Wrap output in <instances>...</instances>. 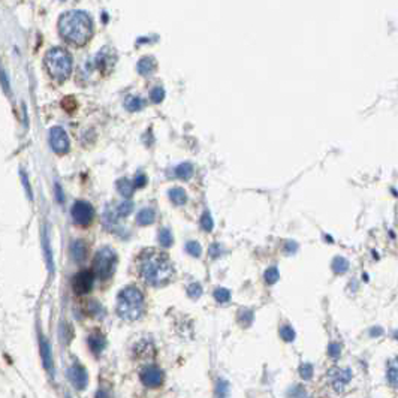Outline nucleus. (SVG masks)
<instances>
[{
  "mask_svg": "<svg viewBox=\"0 0 398 398\" xmlns=\"http://www.w3.org/2000/svg\"><path fill=\"white\" fill-rule=\"evenodd\" d=\"M138 269L141 277L151 286H163L166 285L172 275H174V266L171 264L169 258L165 253H160L156 250H145L139 261Z\"/></svg>",
  "mask_w": 398,
  "mask_h": 398,
  "instance_id": "1",
  "label": "nucleus"
},
{
  "mask_svg": "<svg viewBox=\"0 0 398 398\" xmlns=\"http://www.w3.org/2000/svg\"><path fill=\"white\" fill-rule=\"evenodd\" d=\"M58 30L63 39L77 47L87 44L93 35V23L87 12L74 9L65 12L58 20Z\"/></svg>",
  "mask_w": 398,
  "mask_h": 398,
  "instance_id": "2",
  "label": "nucleus"
},
{
  "mask_svg": "<svg viewBox=\"0 0 398 398\" xmlns=\"http://www.w3.org/2000/svg\"><path fill=\"white\" fill-rule=\"evenodd\" d=\"M144 310V296L142 292L135 288L128 286L117 296V315L123 320L132 322L142 315Z\"/></svg>",
  "mask_w": 398,
  "mask_h": 398,
  "instance_id": "3",
  "label": "nucleus"
},
{
  "mask_svg": "<svg viewBox=\"0 0 398 398\" xmlns=\"http://www.w3.org/2000/svg\"><path fill=\"white\" fill-rule=\"evenodd\" d=\"M45 65L54 80L65 81L72 72V57L63 48H53L45 54Z\"/></svg>",
  "mask_w": 398,
  "mask_h": 398,
  "instance_id": "4",
  "label": "nucleus"
},
{
  "mask_svg": "<svg viewBox=\"0 0 398 398\" xmlns=\"http://www.w3.org/2000/svg\"><path fill=\"white\" fill-rule=\"evenodd\" d=\"M115 265H117V255L109 247H104L95 256L93 272L101 280H105L108 277H111V274L115 269Z\"/></svg>",
  "mask_w": 398,
  "mask_h": 398,
  "instance_id": "5",
  "label": "nucleus"
},
{
  "mask_svg": "<svg viewBox=\"0 0 398 398\" xmlns=\"http://www.w3.org/2000/svg\"><path fill=\"white\" fill-rule=\"evenodd\" d=\"M95 217V210L93 207L85 202V201H77L72 207V219L75 223H78L81 226H87L91 223Z\"/></svg>",
  "mask_w": 398,
  "mask_h": 398,
  "instance_id": "6",
  "label": "nucleus"
},
{
  "mask_svg": "<svg viewBox=\"0 0 398 398\" xmlns=\"http://www.w3.org/2000/svg\"><path fill=\"white\" fill-rule=\"evenodd\" d=\"M93 282H95V272L90 271V269H84L74 277L72 288L78 295H84V293H88L91 291Z\"/></svg>",
  "mask_w": 398,
  "mask_h": 398,
  "instance_id": "7",
  "label": "nucleus"
},
{
  "mask_svg": "<svg viewBox=\"0 0 398 398\" xmlns=\"http://www.w3.org/2000/svg\"><path fill=\"white\" fill-rule=\"evenodd\" d=\"M50 144H51V148L58 155L69 151V139L62 128H53L50 131Z\"/></svg>",
  "mask_w": 398,
  "mask_h": 398,
  "instance_id": "8",
  "label": "nucleus"
},
{
  "mask_svg": "<svg viewBox=\"0 0 398 398\" xmlns=\"http://www.w3.org/2000/svg\"><path fill=\"white\" fill-rule=\"evenodd\" d=\"M141 382L148 388H158L163 383V372L155 365L145 367L141 373Z\"/></svg>",
  "mask_w": 398,
  "mask_h": 398,
  "instance_id": "9",
  "label": "nucleus"
},
{
  "mask_svg": "<svg viewBox=\"0 0 398 398\" xmlns=\"http://www.w3.org/2000/svg\"><path fill=\"white\" fill-rule=\"evenodd\" d=\"M68 377L71 380V383L77 388V389H84L88 383V376L84 367H81L80 364H74L69 370H68Z\"/></svg>",
  "mask_w": 398,
  "mask_h": 398,
  "instance_id": "10",
  "label": "nucleus"
},
{
  "mask_svg": "<svg viewBox=\"0 0 398 398\" xmlns=\"http://www.w3.org/2000/svg\"><path fill=\"white\" fill-rule=\"evenodd\" d=\"M329 379H331V383H332V386H334L337 391H342L346 385L350 382V379H352V374H350V370L331 369V370H329Z\"/></svg>",
  "mask_w": 398,
  "mask_h": 398,
  "instance_id": "11",
  "label": "nucleus"
},
{
  "mask_svg": "<svg viewBox=\"0 0 398 398\" xmlns=\"http://www.w3.org/2000/svg\"><path fill=\"white\" fill-rule=\"evenodd\" d=\"M95 63H96V66H98L99 69L108 71V69H111V68L114 66V63H115V54L112 53L109 48H104L101 53L96 55Z\"/></svg>",
  "mask_w": 398,
  "mask_h": 398,
  "instance_id": "12",
  "label": "nucleus"
},
{
  "mask_svg": "<svg viewBox=\"0 0 398 398\" xmlns=\"http://www.w3.org/2000/svg\"><path fill=\"white\" fill-rule=\"evenodd\" d=\"M105 337H104L101 332H93V334L88 337V346H90V349H91V352H93L95 355H101V353L104 352V349H105Z\"/></svg>",
  "mask_w": 398,
  "mask_h": 398,
  "instance_id": "13",
  "label": "nucleus"
},
{
  "mask_svg": "<svg viewBox=\"0 0 398 398\" xmlns=\"http://www.w3.org/2000/svg\"><path fill=\"white\" fill-rule=\"evenodd\" d=\"M41 355H42L44 365H45L47 372L50 373L51 376H54V364L53 356H51V350H50V345H48V342H45L44 339H41Z\"/></svg>",
  "mask_w": 398,
  "mask_h": 398,
  "instance_id": "14",
  "label": "nucleus"
},
{
  "mask_svg": "<svg viewBox=\"0 0 398 398\" xmlns=\"http://www.w3.org/2000/svg\"><path fill=\"white\" fill-rule=\"evenodd\" d=\"M155 68H156V63H155V58H153V57H142V58L138 62V65H136L138 72H139L141 75H144V77H148V75L155 71Z\"/></svg>",
  "mask_w": 398,
  "mask_h": 398,
  "instance_id": "15",
  "label": "nucleus"
},
{
  "mask_svg": "<svg viewBox=\"0 0 398 398\" xmlns=\"http://www.w3.org/2000/svg\"><path fill=\"white\" fill-rule=\"evenodd\" d=\"M155 219H156V212H155V210H151V208H142L141 211L138 212V216H136V222H138L139 225H142V226L151 225V223L155 222Z\"/></svg>",
  "mask_w": 398,
  "mask_h": 398,
  "instance_id": "16",
  "label": "nucleus"
},
{
  "mask_svg": "<svg viewBox=\"0 0 398 398\" xmlns=\"http://www.w3.org/2000/svg\"><path fill=\"white\" fill-rule=\"evenodd\" d=\"M168 196H169V199H171L174 204H177V205H183L187 201L186 192H185V189H181V187H174V189H171V190L168 192Z\"/></svg>",
  "mask_w": 398,
  "mask_h": 398,
  "instance_id": "17",
  "label": "nucleus"
},
{
  "mask_svg": "<svg viewBox=\"0 0 398 398\" xmlns=\"http://www.w3.org/2000/svg\"><path fill=\"white\" fill-rule=\"evenodd\" d=\"M388 380L391 385L398 386V356L388 362Z\"/></svg>",
  "mask_w": 398,
  "mask_h": 398,
  "instance_id": "18",
  "label": "nucleus"
},
{
  "mask_svg": "<svg viewBox=\"0 0 398 398\" xmlns=\"http://www.w3.org/2000/svg\"><path fill=\"white\" fill-rule=\"evenodd\" d=\"M117 189H118V192H120L125 198H129V196H132L135 183H133V180L131 181L129 178H121V180L117 183Z\"/></svg>",
  "mask_w": 398,
  "mask_h": 398,
  "instance_id": "19",
  "label": "nucleus"
},
{
  "mask_svg": "<svg viewBox=\"0 0 398 398\" xmlns=\"http://www.w3.org/2000/svg\"><path fill=\"white\" fill-rule=\"evenodd\" d=\"M125 106L129 111H139V109H142L145 106V101L142 98H139V96H129L125 101Z\"/></svg>",
  "mask_w": 398,
  "mask_h": 398,
  "instance_id": "20",
  "label": "nucleus"
},
{
  "mask_svg": "<svg viewBox=\"0 0 398 398\" xmlns=\"http://www.w3.org/2000/svg\"><path fill=\"white\" fill-rule=\"evenodd\" d=\"M71 253H72V258L77 262H81L85 256V246L81 241H74L72 247H71Z\"/></svg>",
  "mask_w": 398,
  "mask_h": 398,
  "instance_id": "21",
  "label": "nucleus"
},
{
  "mask_svg": "<svg viewBox=\"0 0 398 398\" xmlns=\"http://www.w3.org/2000/svg\"><path fill=\"white\" fill-rule=\"evenodd\" d=\"M193 174V166L190 163H181L175 168V175L181 180H189Z\"/></svg>",
  "mask_w": 398,
  "mask_h": 398,
  "instance_id": "22",
  "label": "nucleus"
},
{
  "mask_svg": "<svg viewBox=\"0 0 398 398\" xmlns=\"http://www.w3.org/2000/svg\"><path fill=\"white\" fill-rule=\"evenodd\" d=\"M332 269H334V272H337V274H343V272H346V271L349 269V262L346 261L345 258L339 256V258H335V259L332 261Z\"/></svg>",
  "mask_w": 398,
  "mask_h": 398,
  "instance_id": "23",
  "label": "nucleus"
},
{
  "mask_svg": "<svg viewBox=\"0 0 398 398\" xmlns=\"http://www.w3.org/2000/svg\"><path fill=\"white\" fill-rule=\"evenodd\" d=\"M159 242L163 246V247H169L172 242H174V238H172V234L169 229L163 228L159 231Z\"/></svg>",
  "mask_w": 398,
  "mask_h": 398,
  "instance_id": "24",
  "label": "nucleus"
},
{
  "mask_svg": "<svg viewBox=\"0 0 398 398\" xmlns=\"http://www.w3.org/2000/svg\"><path fill=\"white\" fill-rule=\"evenodd\" d=\"M264 277H265V282L268 285H274L279 280V269L275 266L268 268L265 271V274H264Z\"/></svg>",
  "mask_w": 398,
  "mask_h": 398,
  "instance_id": "25",
  "label": "nucleus"
},
{
  "mask_svg": "<svg viewBox=\"0 0 398 398\" xmlns=\"http://www.w3.org/2000/svg\"><path fill=\"white\" fill-rule=\"evenodd\" d=\"M214 298L219 302H228L231 299V292L228 289H225V288H217L214 291Z\"/></svg>",
  "mask_w": 398,
  "mask_h": 398,
  "instance_id": "26",
  "label": "nucleus"
},
{
  "mask_svg": "<svg viewBox=\"0 0 398 398\" xmlns=\"http://www.w3.org/2000/svg\"><path fill=\"white\" fill-rule=\"evenodd\" d=\"M133 210V204L132 202H129V201H126V202H121L118 207H117V216H120V217H126V216H129Z\"/></svg>",
  "mask_w": 398,
  "mask_h": 398,
  "instance_id": "27",
  "label": "nucleus"
},
{
  "mask_svg": "<svg viewBox=\"0 0 398 398\" xmlns=\"http://www.w3.org/2000/svg\"><path fill=\"white\" fill-rule=\"evenodd\" d=\"M212 226H214V222H212L211 216H210V212L205 211L201 217V228L208 232V231H211Z\"/></svg>",
  "mask_w": 398,
  "mask_h": 398,
  "instance_id": "28",
  "label": "nucleus"
},
{
  "mask_svg": "<svg viewBox=\"0 0 398 398\" xmlns=\"http://www.w3.org/2000/svg\"><path fill=\"white\" fill-rule=\"evenodd\" d=\"M186 250L189 255H192V256H195V258H198V256L201 255V246H199V242H196V241H189L186 244Z\"/></svg>",
  "mask_w": 398,
  "mask_h": 398,
  "instance_id": "29",
  "label": "nucleus"
},
{
  "mask_svg": "<svg viewBox=\"0 0 398 398\" xmlns=\"http://www.w3.org/2000/svg\"><path fill=\"white\" fill-rule=\"evenodd\" d=\"M187 293H189L190 298L198 299V298L202 295V286H201L199 283H193V285H190V286L187 288Z\"/></svg>",
  "mask_w": 398,
  "mask_h": 398,
  "instance_id": "30",
  "label": "nucleus"
},
{
  "mask_svg": "<svg viewBox=\"0 0 398 398\" xmlns=\"http://www.w3.org/2000/svg\"><path fill=\"white\" fill-rule=\"evenodd\" d=\"M280 335H282L283 340L292 342L293 339H295V331H293L289 325H285V326H282V329H280Z\"/></svg>",
  "mask_w": 398,
  "mask_h": 398,
  "instance_id": "31",
  "label": "nucleus"
},
{
  "mask_svg": "<svg viewBox=\"0 0 398 398\" xmlns=\"http://www.w3.org/2000/svg\"><path fill=\"white\" fill-rule=\"evenodd\" d=\"M150 96H151V101H153L155 104H160V102L163 101V98H165V90H163L162 87H155V88L151 90Z\"/></svg>",
  "mask_w": 398,
  "mask_h": 398,
  "instance_id": "32",
  "label": "nucleus"
},
{
  "mask_svg": "<svg viewBox=\"0 0 398 398\" xmlns=\"http://www.w3.org/2000/svg\"><path fill=\"white\" fill-rule=\"evenodd\" d=\"M299 376H301L302 379H305V380L312 379V376H313V367H312V364H302V365L299 367Z\"/></svg>",
  "mask_w": 398,
  "mask_h": 398,
  "instance_id": "33",
  "label": "nucleus"
},
{
  "mask_svg": "<svg viewBox=\"0 0 398 398\" xmlns=\"http://www.w3.org/2000/svg\"><path fill=\"white\" fill-rule=\"evenodd\" d=\"M340 353H342V346L339 345V343H331V345H329V347H328V355H329L331 358L337 359V358L340 356Z\"/></svg>",
  "mask_w": 398,
  "mask_h": 398,
  "instance_id": "34",
  "label": "nucleus"
},
{
  "mask_svg": "<svg viewBox=\"0 0 398 398\" xmlns=\"http://www.w3.org/2000/svg\"><path fill=\"white\" fill-rule=\"evenodd\" d=\"M226 389H228L226 382L219 380V382H217V388H216V395H217V398H226Z\"/></svg>",
  "mask_w": 398,
  "mask_h": 398,
  "instance_id": "35",
  "label": "nucleus"
},
{
  "mask_svg": "<svg viewBox=\"0 0 398 398\" xmlns=\"http://www.w3.org/2000/svg\"><path fill=\"white\" fill-rule=\"evenodd\" d=\"M225 253V249H223V246L222 244H212L211 247H210V256L211 258H219V256H222Z\"/></svg>",
  "mask_w": 398,
  "mask_h": 398,
  "instance_id": "36",
  "label": "nucleus"
},
{
  "mask_svg": "<svg viewBox=\"0 0 398 398\" xmlns=\"http://www.w3.org/2000/svg\"><path fill=\"white\" fill-rule=\"evenodd\" d=\"M252 319H253V316H252V312H244V313H241V315H239V322H242V325H244V326L250 325V323H252Z\"/></svg>",
  "mask_w": 398,
  "mask_h": 398,
  "instance_id": "37",
  "label": "nucleus"
},
{
  "mask_svg": "<svg viewBox=\"0 0 398 398\" xmlns=\"http://www.w3.org/2000/svg\"><path fill=\"white\" fill-rule=\"evenodd\" d=\"M133 183H135V187H142L145 186V183H147V178H145V175L142 174H138L135 178H133Z\"/></svg>",
  "mask_w": 398,
  "mask_h": 398,
  "instance_id": "38",
  "label": "nucleus"
},
{
  "mask_svg": "<svg viewBox=\"0 0 398 398\" xmlns=\"http://www.w3.org/2000/svg\"><path fill=\"white\" fill-rule=\"evenodd\" d=\"M295 250H298L296 242H293V241H288L286 246H285V252H286V253H293Z\"/></svg>",
  "mask_w": 398,
  "mask_h": 398,
  "instance_id": "39",
  "label": "nucleus"
},
{
  "mask_svg": "<svg viewBox=\"0 0 398 398\" xmlns=\"http://www.w3.org/2000/svg\"><path fill=\"white\" fill-rule=\"evenodd\" d=\"M23 183H24V187H26V192L27 195H28V198L32 199V198H33V196H32V189H30V185H28V181H27L26 174H23Z\"/></svg>",
  "mask_w": 398,
  "mask_h": 398,
  "instance_id": "40",
  "label": "nucleus"
},
{
  "mask_svg": "<svg viewBox=\"0 0 398 398\" xmlns=\"http://www.w3.org/2000/svg\"><path fill=\"white\" fill-rule=\"evenodd\" d=\"M55 190H57V198H58V201L63 204V192H62V189L58 186H55Z\"/></svg>",
  "mask_w": 398,
  "mask_h": 398,
  "instance_id": "41",
  "label": "nucleus"
},
{
  "mask_svg": "<svg viewBox=\"0 0 398 398\" xmlns=\"http://www.w3.org/2000/svg\"><path fill=\"white\" fill-rule=\"evenodd\" d=\"M380 334H382V329H380V328H374V329H372L373 337H377V335H380Z\"/></svg>",
  "mask_w": 398,
  "mask_h": 398,
  "instance_id": "42",
  "label": "nucleus"
}]
</instances>
